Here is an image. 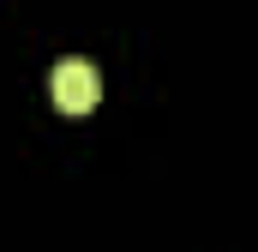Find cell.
I'll return each mask as SVG.
<instances>
[{
	"label": "cell",
	"mask_w": 258,
	"mask_h": 252,
	"mask_svg": "<svg viewBox=\"0 0 258 252\" xmlns=\"http://www.w3.org/2000/svg\"><path fill=\"white\" fill-rule=\"evenodd\" d=\"M48 96H54L60 114H90L96 96H102V78H96L90 60H60L54 72H48Z\"/></svg>",
	"instance_id": "obj_1"
}]
</instances>
